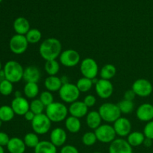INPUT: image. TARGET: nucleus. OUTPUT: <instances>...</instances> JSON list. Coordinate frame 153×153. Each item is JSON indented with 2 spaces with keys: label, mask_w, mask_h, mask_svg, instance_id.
Masks as SVG:
<instances>
[{
  "label": "nucleus",
  "mask_w": 153,
  "mask_h": 153,
  "mask_svg": "<svg viewBox=\"0 0 153 153\" xmlns=\"http://www.w3.org/2000/svg\"><path fill=\"white\" fill-rule=\"evenodd\" d=\"M62 52V45L58 39L49 37L43 40L39 47V53L45 61L56 60Z\"/></svg>",
  "instance_id": "f257e3e1"
},
{
  "label": "nucleus",
  "mask_w": 153,
  "mask_h": 153,
  "mask_svg": "<svg viewBox=\"0 0 153 153\" xmlns=\"http://www.w3.org/2000/svg\"><path fill=\"white\" fill-rule=\"evenodd\" d=\"M46 114L52 123H61L64 121L69 114L68 108L62 102H54L46 108Z\"/></svg>",
  "instance_id": "f03ea898"
},
{
  "label": "nucleus",
  "mask_w": 153,
  "mask_h": 153,
  "mask_svg": "<svg viewBox=\"0 0 153 153\" xmlns=\"http://www.w3.org/2000/svg\"><path fill=\"white\" fill-rule=\"evenodd\" d=\"M2 71L4 79H7L12 83L19 82L23 79V67L16 61H7L4 64Z\"/></svg>",
  "instance_id": "7ed1b4c3"
},
{
  "label": "nucleus",
  "mask_w": 153,
  "mask_h": 153,
  "mask_svg": "<svg viewBox=\"0 0 153 153\" xmlns=\"http://www.w3.org/2000/svg\"><path fill=\"white\" fill-rule=\"evenodd\" d=\"M102 120L108 123H114L121 117L117 104L111 102H105L101 105L98 110Z\"/></svg>",
  "instance_id": "20e7f679"
},
{
  "label": "nucleus",
  "mask_w": 153,
  "mask_h": 153,
  "mask_svg": "<svg viewBox=\"0 0 153 153\" xmlns=\"http://www.w3.org/2000/svg\"><path fill=\"white\" fill-rule=\"evenodd\" d=\"M58 93L61 100L64 102L70 104L77 101L81 94L76 85L70 82L63 85Z\"/></svg>",
  "instance_id": "39448f33"
},
{
  "label": "nucleus",
  "mask_w": 153,
  "mask_h": 153,
  "mask_svg": "<svg viewBox=\"0 0 153 153\" xmlns=\"http://www.w3.org/2000/svg\"><path fill=\"white\" fill-rule=\"evenodd\" d=\"M52 122L44 113L36 115L34 120L31 121V128L37 134L43 135L46 134L50 130Z\"/></svg>",
  "instance_id": "423d86ee"
},
{
  "label": "nucleus",
  "mask_w": 153,
  "mask_h": 153,
  "mask_svg": "<svg viewBox=\"0 0 153 153\" xmlns=\"http://www.w3.org/2000/svg\"><path fill=\"white\" fill-rule=\"evenodd\" d=\"M97 140L103 143H111L116 139L117 134L113 126L109 124H102L94 130Z\"/></svg>",
  "instance_id": "0eeeda50"
},
{
  "label": "nucleus",
  "mask_w": 153,
  "mask_h": 153,
  "mask_svg": "<svg viewBox=\"0 0 153 153\" xmlns=\"http://www.w3.org/2000/svg\"><path fill=\"white\" fill-rule=\"evenodd\" d=\"M80 72L83 77L90 79H95L99 73L98 64L94 58H85L80 64Z\"/></svg>",
  "instance_id": "6e6552de"
},
{
  "label": "nucleus",
  "mask_w": 153,
  "mask_h": 153,
  "mask_svg": "<svg viewBox=\"0 0 153 153\" xmlns=\"http://www.w3.org/2000/svg\"><path fill=\"white\" fill-rule=\"evenodd\" d=\"M81 61L80 54L75 49H66L62 51L59 56V61L61 65L66 67H74Z\"/></svg>",
  "instance_id": "1a4fd4ad"
},
{
  "label": "nucleus",
  "mask_w": 153,
  "mask_h": 153,
  "mask_svg": "<svg viewBox=\"0 0 153 153\" xmlns=\"http://www.w3.org/2000/svg\"><path fill=\"white\" fill-rule=\"evenodd\" d=\"M28 42L25 35L14 34L9 41V48L15 55L25 53L28 46Z\"/></svg>",
  "instance_id": "9d476101"
},
{
  "label": "nucleus",
  "mask_w": 153,
  "mask_h": 153,
  "mask_svg": "<svg viewBox=\"0 0 153 153\" xmlns=\"http://www.w3.org/2000/svg\"><path fill=\"white\" fill-rule=\"evenodd\" d=\"M131 89L137 97H147L152 93L153 86L152 83L147 79H138L132 84Z\"/></svg>",
  "instance_id": "9b49d317"
},
{
  "label": "nucleus",
  "mask_w": 153,
  "mask_h": 153,
  "mask_svg": "<svg viewBox=\"0 0 153 153\" xmlns=\"http://www.w3.org/2000/svg\"><path fill=\"white\" fill-rule=\"evenodd\" d=\"M95 90L99 97L103 100H107L113 95V84L110 80L100 79L95 85Z\"/></svg>",
  "instance_id": "f8f14e48"
},
{
  "label": "nucleus",
  "mask_w": 153,
  "mask_h": 153,
  "mask_svg": "<svg viewBox=\"0 0 153 153\" xmlns=\"http://www.w3.org/2000/svg\"><path fill=\"white\" fill-rule=\"evenodd\" d=\"M117 135L120 137H127L131 132V123L128 118L120 117L113 125Z\"/></svg>",
  "instance_id": "ddd939ff"
},
{
  "label": "nucleus",
  "mask_w": 153,
  "mask_h": 153,
  "mask_svg": "<svg viewBox=\"0 0 153 153\" xmlns=\"http://www.w3.org/2000/svg\"><path fill=\"white\" fill-rule=\"evenodd\" d=\"M109 153H133L132 147L126 140L122 138L115 139L110 143Z\"/></svg>",
  "instance_id": "4468645a"
},
{
  "label": "nucleus",
  "mask_w": 153,
  "mask_h": 153,
  "mask_svg": "<svg viewBox=\"0 0 153 153\" xmlns=\"http://www.w3.org/2000/svg\"><path fill=\"white\" fill-rule=\"evenodd\" d=\"M10 106L15 114L18 116H24L30 110V103L23 97H15L12 100Z\"/></svg>",
  "instance_id": "2eb2a0df"
},
{
  "label": "nucleus",
  "mask_w": 153,
  "mask_h": 153,
  "mask_svg": "<svg viewBox=\"0 0 153 153\" xmlns=\"http://www.w3.org/2000/svg\"><path fill=\"white\" fill-rule=\"evenodd\" d=\"M136 116L142 122L148 123L153 120V105L150 103H143L137 108Z\"/></svg>",
  "instance_id": "dca6fc26"
},
{
  "label": "nucleus",
  "mask_w": 153,
  "mask_h": 153,
  "mask_svg": "<svg viewBox=\"0 0 153 153\" xmlns=\"http://www.w3.org/2000/svg\"><path fill=\"white\" fill-rule=\"evenodd\" d=\"M67 139V134L65 130L61 127L53 128L50 133V141L56 147L63 146Z\"/></svg>",
  "instance_id": "f3484780"
},
{
  "label": "nucleus",
  "mask_w": 153,
  "mask_h": 153,
  "mask_svg": "<svg viewBox=\"0 0 153 153\" xmlns=\"http://www.w3.org/2000/svg\"><path fill=\"white\" fill-rule=\"evenodd\" d=\"M88 109L89 108L87 107L83 101H79V100L71 103L70 107L68 108L69 114L70 116L75 117L79 119L87 116L88 114Z\"/></svg>",
  "instance_id": "a211bd4d"
},
{
  "label": "nucleus",
  "mask_w": 153,
  "mask_h": 153,
  "mask_svg": "<svg viewBox=\"0 0 153 153\" xmlns=\"http://www.w3.org/2000/svg\"><path fill=\"white\" fill-rule=\"evenodd\" d=\"M40 71L35 66H29L24 69L23 73V80L26 83L31 82V83H37L40 79Z\"/></svg>",
  "instance_id": "6ab92c4d"
},
{
  "label": "nucleus",
  "mask_w": 153,
  "mask_h": 153,
  "mask_svg": "<svg viewBox=\"0 0 153 153\" xmlns=\"http://www.w3.org/2000/svg\"><path fill=\"white\" fill-rule=\"evenodd\" d=\"M13 27L16 34H20V35H25L28 31L31 29L29 21L26 18L22 17V16H19L15 19Z\"/></svg>",
  "instance_id": "aec40b11"
},
{
  "label": "nucleus",
  "mask_w": 153,
  "mask_h": 153,
  "mask_svg": "<svg viewBox=\"0 0 153 153\" xmlns=\"http://www.w3.org/2000/svg\"><path fill=\"white\" fill-rule=\"evenodd\" d=\"M7 149L10 153H24L26 149L23 140L19 137H14L10 139Z\"/></svg>",
  "instance_id": "412c9836"
},
{
  "label": "nucleus",
  "mask_w": 153,
  "mask_h": 153,
  "mask_svg": "<svg viewBox=\"0 0 153 153\" xmlns=\"http://www.w3.org/2000/svg\"><path fill=\"white\" fill-rule=\"evenodd\" d=\"M102 118L98 111H91L86 116V123L88 128L96 130L102 125Z\"/></svg>",
  "instance_id": "4be33fe9"
},
{
  "label": "nucleus",
  "mask_w": 153,
  "mask_h": 153,
  "mask_svg": "<svg viewBox=\"0 0 153 153\" xmlns=\"http://www.w3.org/2000/svg\"><path fill=\"white\" fill-rule=\"evenodd\" d=\"M63 84L61 82V78L57 76H48L44 81V86L46 91L50 92H57L59 91Z\"/></svg>",
  "instance_id": "5701e85b"
},
{
  "label": "nucleus",
  "mask_w": 153,
  "mask_h": 153,
  "mask_svg": "<svg viewBox=\"0 0 153 153\" xmlns=\"http://www.w3.org/2000/svg\"><path fill=\"white\" fill-rule=\"evenodd\" d=\"M65 127L67 131L73 134L78 133L82 128V123L80 119L75 117H67L65 120Z\"/></svg>",
  "instance_id": "b1692460"
},
{
  "label": "nucleus",
  "mask_w": 153,
  "mask_h": 153,
  "mask_svg": "<svg viewBox=\"0 0 153 153\" xmlns=\"http://www.w3.org/2000/svg\"><path fill=\"white\" fill-rule=\"evenodd\" d=\"M145 137L144 134L141 131H131L128 136H127V141L131 145V147H137V146H140L143 143Z\"/></svg>",
  "instance_id": "393cba45"
},
{
  "label": "nucleus",
  "mask_w": 153,
  "mask_h": 153,
  "mask_svg": "<svg viewBox=\"0 0 153 153\" xmlns=\"http://www.w3.org/2000/svg\"><path fill=\"white\" fill-rule=\"evenodd\" d=\"M34 153H57V147L50 140H41L34 148Z\"/></svg>",
  "instance_id": "a878e982"
},
{
  "label": "nucleus",
  "mask_w": 153,
  "mask_h": 153,
  "mask_svg": "<svg viewBox=\"0 0 153 153\" xmlns=\"http://www.w3.org/2000/svg\"><path fill=\"white\" fill-rule=\"evenodd\" d=\"M117 73V68L111 64H107L103 66L100 71V76L101 79L105 80H111L115 76Z\"/></svg>",
  "instance_id": "bb28decb"
},
{
  "label": "nucleus",
  "mask_w": 153,
  "mask_h": 153,
  "mask_svg": "<svg viewBox=\"0 0 153 153\" xmlns=\"http://www.w3.org/2000/svg\"><path fill=\"white\" fill-rule=\"evenodd\" d=\"M39 92H40V90H39V86L37 83L28 82L24 86L23 93L28 99L34 100L39 95Z\"/></svg>",
  "instance_id": "cd10ccee"
},
{
  "label": "nucleus",
  "mask_w": 153,
  "mask_h": 153,
  "mask_svg": "<svg viewBox=\"0 0 153 153\" xmlns=\"http://www.w3.org/2000/svg\"><path fill=\"white\" fill-rule=\"evenodd\" d=\"M44 70L49 76H56L60 70V64L57 60L46 61L44 65Z\"/></svg>",
  "instance_id": "c85d7f7f"
},
{
  "label": "nucleus",
  "mask_w": 153,
  "mask_h": 153,
  "mask_svg": "<svg viewBox=\"0 0 153 153\" xmlns=\"http://www.w3.org/2000/svg\"><path fill=\"white\" fill-rule=\"evenodd\" d=\"M14 116L15 113L11 106L1 105L0 107V120L2 122H9L12 120Z\"/></svg>",
  "instance_id": "c756f323"
},
{
  "label": "nucleus",
  "mask_w": 153,
  "mask_h": 153,
  "mask_svg": "<svg viewBox=\"0 0 153 153\" xmlns=\"http://www.w3.org/2000/svg\"><path fill=\"white\" fill-rule=\"evenodd\" d=\"M23 141L25 143L26 147L29 148H35L40 143V139H39L38 134L34 132H28L24 136Z\"/></svg>",
  "instance_id": "7c9ffc66"
},
{
  "label": "nucleus",
  "mask_w": 153,
  "mask_h": 153,
  "mask_svg": "<svg viewBox=\"0 0 153 153\" xmlns=\"http://www.w3.org/2000/svg\"><path fill=\"white\" fill-rule=\"evenodd\" d=\"M76 85L81 93H86L91 91L94 85V82L92 79L82 77L77 81Z\"/></svg>",
  "instance_id": "2f4dec72"
},
{
  "label": "nucleus",
  "mask_w": 153,
  "mask_h": 153,
  "mask_svg": "<svg viewBox=\"0 0 153 153\" xmlns=\"http://www.w3.org/2000/svg\"><path fill=\"white\" fill-rule=\"evenodd\" d=\"M25 36L28 40V43L35 44V43H39L41 40L42 33L37 28H31Z\"/></svg>",
  "instance_id": "473e14b6"
},
{
  "label": "nucleus",
  "mask_w": 153,
  "mask_h": 153,
  "mask_svg": "<svg viewBox=\"0 0 153 153\" xmlns=\"http://www.w3.org/2000/svg\"><path fill=\"white\" fill-rule=\"evenodd\" d=\"M121 114H128L131 113L134 109V103L133 101H129L126 100H122L117 104Z\"/></svg>",
  "instance_id": "72a5a7b5"
},
{
  "label": "nucleus",
  "mask_w": 153,
  "mask_h": 153,
  "mask_svg": "<svg viewBox=\"0 0 153 153\" xmlns=\"http://www.w3.org/2000/svg\"><path fill=\"white\" fill-rule=\"evenodd\" d=\"M45 110L46 107L39 99H34L30 102V111H31L35 115L43 114Z\"/></svg>",
  "instance_id": "f704fd0d"
},
{
  "label": "nucleus",
  "mask_w": 153,
  "mask_h": 153,
  "mask_svg": "<svg viewBox=\"0 0 153 153\" xmlns=\"http://www.w3.org/2000/svg\"><path fill=\"white\" fill-rule=\"evenodd\" d=\"M13 83L7 79H3L0 82V94L2 96L7 97L10 95L13 92Z\"/></svg>",
  "instance_id": "c9c22d12"
},
{
  "label": "nucleus",
  "mask_w": 153,
  "mask_h": 153,
  "mask_svg": "<svg viewBox=\"0 0 153 153\" xmlns=\"http://www.w3.org/2000/svg\"><path fill=\"white\" fill-rule=\"evenodd\" d=\"M82 141L84 145L87 146H91L95 144L97 141V136L94 131H88L82 136Z\"/></svg>",
  "instance_id": "e433bc0d"
},
{
  "label": "nucleus",
  "mask_w": 153,
  "mask_h": 153,
  "mask_svg": "<svg viewBox=\"0 0 153 153\" xmlns=\"http://www.w3.org/2000/svg\"><path fill=\"white\" fill-rule=\"evenodd\" d=\"M39 100L41 101V102L44 105L46 108L47 107V106H49V105H51L52 103L54 102L53 95H52V92L48 91H43V92L40 94Z\"/></svg>",
  "instance_id": "4c0bfd02"
},
{
  "label": "nucleus",
  "mask_w": 153,
  "mask_h": 153,
  "mask_svg": "<svg viewBox=\"0 0 153 153\" xmlns=\"http://www.w3.org/2000/svg\"><path fill=\"white\" fill-rule=\"evenodd\" d=\"M143 133L146 138L151 139L153 140V120L146 123V126L143 128Z\"/></svg>",
  "instance_id": "58836bf2"
},
{
  "label": "nucleus",
  "mask_w": 153,
  "mask_h": 153,
  "mask_svg": "<svg viewBox=\"0 0 153 153\" xmlns=\"http://www.w3.org/2000/svg\"><path fill=\"white\" fill-rule=\"evenodd\" d=\"M83 102L86 105L87 107L89 108H92L95 105L96 102H97V99L94 95L91 94V95H87L84 99Z\"/></svg>",
  "instance_id": "ea45409f"
},
{
  "label": "nucleus",
  "mask_w": 153,
  "mask_h": 153,
  "mask_svg": "<svg viewBox=\"0 0 153 153\" xmlns=\"http://www.w3.org/2000/svg\"><path fill=\"white\" fill-rule=\"evenodd\" d=\"M60 153H79V152L77 148L73 145H65L62 146Z\"/></svg>",
  "instance_id": "a19ab883"
},
{
  "label": "nucleus",
  "mask_w": 153,
  "mask_h": 153,
  "mask_svg": "<svg viewBox=\"0 0 153 153\" xmlns=\"http://www.w3.org/2000/svg\"><path fill=\"white\" fill-rule=\"evenodd\" d=\"M10 137H9L8 134L5 132H2L0 131V146H4L8 144L9 141H10Z\"/></svg>",
  "instance_id": "79ce46f5"
},
{
  "label": "nucleus",
  "mask_w": 153,
  "mask_h": 153,
  "mask_svg": "<svg viewBox=\"0 0 153 153\" xmlns=\"http://www.w3.org/2000/svg\"><path fill=\"white\" fill-rule=\"evenodd\" d=\"M135 97H136V94L132 89L128 90V91H126L123 96L124 100H129V101H133V100L135 99Z\"/></svg>",
  "instance_id": "37998d69"
},
{
  "label": "nucleus",
  "mask_w": 153,
  "mask_h": 153,
  "mask_svg": "<svg viewBox=\"0 0 153 153\" xmlns=\"http://www.w3.org/2000/svg\"><path fill=\"white\" fill-rule=\"evenodd\" d=\"M35 116L36 115L34 114L31 111L29 110L28 112H26V113H25V114L24 115V117H25V120L29 121V122L31 123V121L34 120V118L35 117Z\"/></svg>",
  "instance_id": "c03bdc74"
},
{
  "label": "nucleus",
  "mask_w": 153,
  "mask_h": 153,
  "mask_svg": "<svg viewBox=\"0 0 153 153\" xmlns=\"http://www.w3.org/2000/svg\"><path fill=\"white\" fill-rule=\"evenodd\" d=\"M143 145H144L146 147H150L152 145V140H151V139H149V138H145L144 141H143Z\"/></svg>",
  "instance_id": "a18cd8bd"
},
{
  "label": "nucleus",
  "mask_w": 153,
  "mask_h": 153,
  "mask_svg": "<svg viewBox=\"0 0 153 153\" xmlns=\"http://www.w3.org/2000/svg\"><path fill=\"white\" fill-rule=\"evenodd\" d=\"M61 82H62L63 85L69 83V79H68V78H67V76H62V77L61 78Z\"/></svg>",
  "instance_id": "49530a36"
},
{
  "label": "nucleus",
  "mask_w": 153,
  "mask_h": 153,
  "mask_svg": "<svg viewBox=\"0 0 153 153\" xmlns=\"http://www.w3.org/2000/svg\"><path fill=\"white\" fill-rule=\"evenodd\" d=\"M22 97V94L20 91H16L15 92V97Z\"/></svg>",
  "instance_id": "de8ad7c7"
},
{
  "label": "nucleus",
  "mask_w": 153,
  "mask_h": 153,
  "mask_svg": "<svg viewBox=\"0 0 153 153\" xmlns=\"http://www.w3.org/2000/svg\"><path fill=\"white\" fill-rule=\"evenodd\" d=\"M0 153H4V148H3V146H0Z\"/></svg>",
  "instance_id": "09e8293b"
},
{
  "label": "nucleus",
  "mask_w": 153,
  "mask_h": 153,
  "mask_svg": "<svg viewBox=\"0 0 153 153\" xmlns=\"http://www.w3.org/2000/svg\"><path fill=\"white\" fill-rule=\"evenodd\" d=\"M1 71V61H0V73Z\"/></svg>",
  "instance_id": "8fccbe9b"
},
{
  "label": "nucleus",
  "mask_w": 153,
  "mask_h": 153,
  "mask_svg": "<svg viewBox=\"0 0 153 153\" xmlns=\"http://www.w3.org/2000/svg\"><path fill=\"white\" fill-rule=\"evenodd\" d=\"M2 123H3L2 121H1V120H0V127H1V125H2Z\"/></svg>",
  "instance_id": "3c124183"
},
{
  "label": "nucleus",
  "mask_w": 153,
  "mask_h": 153,
  "mask_svg": "<svg viewBox=\"0 0 153 153\" xmlns=\"http://www.w3.org/2000/svg\"><path fill=\"white\" fill-rule=\"evenodd\" d=\"M94 153H102V152H94Z\"/></svg>",
  "instance_id": "603ef678"
},
{
  "label": "nucleus",
  "mask_w": 153,
  "mask_h": 153,
  "mask_svg": "<svg viewBox=\"0 0 153 153\" xmlns=\"http://www.w3.org/2000/svg\"><path fill=\"white\" fill-rule=\"evenodd\" d=\"M1 1H2V0H0V3H1Z\"/></svg>",
  "instance_id": "864d4df0"
}]
</instances>
